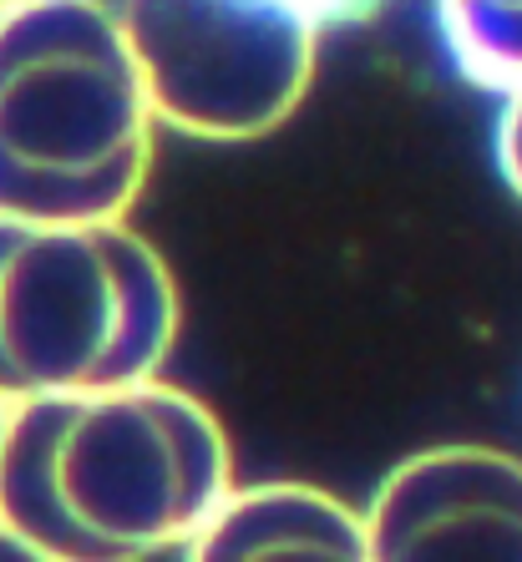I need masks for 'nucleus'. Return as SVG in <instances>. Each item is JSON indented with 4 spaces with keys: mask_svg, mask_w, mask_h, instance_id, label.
<instances>
[{
    "mask_svg": "<svg viewBox=\"0 0 522 562\" xmlns=\"http://www.w3.org/2000/svg\"><path fill=\"white\" fill-rule=\"evenodd\" d=\"M234 486V446L163 375L15 401L0 441V517L46 562L188 552Z\"/></svg>",
    "mask_w": 522,
    "mask_h": 562,
    "instance_id": "f257e3e1",
    "label": "nucleus"
},
{
    "mask_svg": "<svg viewBox=\"0 0 522 562\" xmlns=\"http://www.w3.org/2000/svg\"><path fill=\"white\" fill-rule=\"evenodd\" d=\"M153 106L112 0L0 11V213L127 218L153 172Z\"/></svg>",
    "mask_w": 522,
    "mask_h": 562,
    "instance_id": "f03ea898",
    "label": "nucleus"
},
{
    "mask_svg": "<svg viewBox=\"0 0 522 562\" xmlns=\"http://www.w3.org/2000/svg\"><path fill=\"white\" fill-rule=\"evenodd\" d=\"M178 329V279L127 218L0 213V401L163 375Z\"/></svg>",
    "mask_w": 522,
    "mask_h": 562,
    "instance_id": "7ed1b4c3",
    "label": "nucleus"
},
{
    "mask_svg": "<svg viewBox=\"0 0 522 562\" xmlns=\"http://www.w3.org/2000/svg\"><path fill=\"white\" fill-rule=\"evenodd\" d=\"M157 127L259 143L304 106L320 36L289 0H118Z\"/></svg>",
    "mask_w": 522,
    "mask_h": 562,
    "instance_id": "20e7f679",
    "label": "nucleus"
},
{
    "mask_svg": "<svg viewBox=\"0 0 522 562\" xmlns=\"http://www.w3.org/2000/svg\"><path fill=\"white\" fill-rule=\"evenodd\" d=\"M370 562H522V457L452 441L396 461L366 507Z\"/></svg>",
    "mask_w": 522,
    "mask_h": 562,
    "instance_id": "39448f33",
    "label": "nucleus"
},
{
    "mask_svg": "<svg viewBox=\"0 0 522 562\" xmlns=\"http://www.w3.org/2000/svg\"><path fill=\"white\" fill-rule=\"evenodd\" d=\"M184 558L248 562V558H366V512L310 482L229 486L213 517L198 527Z\"/></svg>",
    "mask_w": 522,
    "mask_h": 562,
    "instance_id": "423d86ee",
    "label": "nucleus"
},
{
    "mask_svg": "<svg viewBox=\"0 0 522 562\" xmlns=\"http://www.w3.org/2000/svg\"><path fill=\"white\" fill-rule=\"evenodd\" d=\"M457 71L482 92L522 87V0H431Z\"/></svg>",
    "mask_w": 522,
    "mask_h": 562,
    "instance_id": "0eeeda50",
    "label": "nucleus"
},
{
    "mask_svg": "<svg viewBox=\"0 0 522 562\" xmlns=\"http://www.w3.org/2000/svg\"><path fill=\"white\" fill-rule=\"evenodd\" d=\"M492 147H497V168H502L508 188L518 193V203H522V87L502 97V117H497Z\"/></svg>",
    "mask_w": 522,
    "mask_h": 562,
    "instance_id": "6e6552de",
    "label": "nucleus"
},
{
    "mask_svg": "<svg viewBox=\"0 0 522 562\" xmlns=\"http://www.w3.org/2000/svg\"><path fill=\"white\" fill-rule=\"evenodd\" d=\"M300 15H310L320 31H345V26H366L370 15L386 11V0H289Z\"/></svg>",
    "mask_w": 522,
    "mask_h": 562,
    "instance_id": "1a4fd4ad",
    "label": "nucleus"
},
{
    "mask_svg": "<svg viewBox=\"0 0 522 562\" xmlns=\"http://www.w3.org/2000/svg\"><path fill=\"white\" fill-rule=\"evenodd\" d=\"M0 558H36V548H31V542H26V537H21V532H15V527L11 522H5V517H0ZM41 562V558H36Z\"/></svg>",
    "mask_w": 522,
    "mask_h": 562,
    "instance_id": "9d476101",
    "label": "nucleus"
},
{
    "mask_svg": "<svg viewBox=\"0 0 522 562\" xmlns=\"http://www.w3.org/2000/svg\"><path fill=\"white\" fill-rule=\"evenodd\" d=\"M5 416H11V401H0V441H5Z\"/></svg>",
    "mask_w": 522,
    "mask_h": 562,
    "instance_id": "9b49d317",
    "label": "nucleus"
},
{
    "mask_svg": "<svg viewBox=\"0 0 522 562\" xmlns=\"http://www.w3.org/2000/svg\"><path fill=\"white\" fill-rule=\"evenodd\" d=\"M5 5H15V0H0V11H5Z\"/></svg>",
    "mask_w": 522,
    "mask_h": 562,
    "instance_id": "f8f14e48",
    "label": "nucleus"
}]
</instances>
